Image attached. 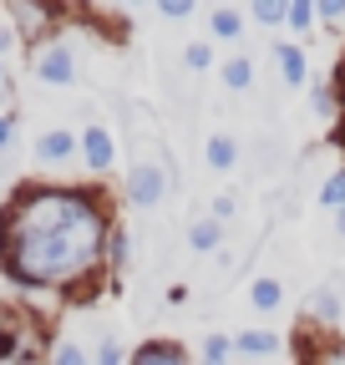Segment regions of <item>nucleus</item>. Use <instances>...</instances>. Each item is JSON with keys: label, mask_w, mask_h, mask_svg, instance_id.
<instances>
[{"label": "nucleus", "mask_w": 345, "mask_h": 365, "mask_svg": "<svg viewBox=\"0 0 345 365\" xmlns=\"http://www.w3.org/2000/svg\"><path fill=\"white\" fill-rule=\"evenodd\" d=\"M112 198L81 182H21L0 208V274L16 289H92L107 274Z\"/></svg>", "instance_id": "nucleus-1"}, {"label": "nucleus", "mask_w": 345, "mask_h": 365, "mask_svg": "<svg viewBox=\"0 0 345 365\" xmlns=\"http://www.w3.org/2000/svg\"><path fill=\"white\" fill-rule=\"evenodd\" d=\"M46 355V330L21 304H0V365H41Z\"/></svg>", "instance_id": "nucleus-2"}, {"label": "nucleus", "mask_w": 345, "mask_h": 365, "mask_svg": "<svg viewBox=\"0 0 345 365\" xmlns=\"http://www.w3.org/2000/svg\"><path fill=\"white\" fill-rule=\"evenodd\" d=\"M294 365H345V335L320 330V325H299L294 330Z\"/></svg>", "instance_id": "nucleus-3"}, {"label": "nucleus", "mask_w": 345, "mask_h": 365, "mask_svg": "<svg viewBox=\"0 0 345 365\" xmlns=\"http://www.w3.org/2000/svg\"><path fill=\"white\" fill-rule=\"evenodd\" d=\"M122 198H127V208H143V213L158 208L168 198V168L163 163H133L122 178Z\"/></svg>", "instance_id": "nucleus-4"}, {"label": "nucleus", "mask_w": 345, "mask_h": 365, "mask_svg": "<svg viewBox=\"0 0 345 365\" xmlns=\"http://www.w3.org/2000/svg\"><path fill=\"white\" fill-rule=\"evenodd\" d=\"M6 16H11V31H16V41L36 46V51L51 41L56 21H61V11H51V6H31V0H11V6H6Z\"/></svg>", "instance_id": "nucleus-5"}, {"label": "nucleus", "mask_w": 345, "mask_h": 365, "mask_svg": "<svg viewBox=\"0 0 345 365\" xmlns=\"http://www.w3.org/2000/svg\"><path fill=\"white\" fill-rule=\"evenodd\" d=\"M31 66H36V81H46V86H71V81H76V51H71V41L51 36V41L31 56Z\"/></svg>", "instance_id": "nucleus-6"}, {"label": "nucleus", "mask_w": 345, "mask_h": 365, "mask_svg": "<svg viewBox=\"0 0 345 365\" xmlns=\"http://www.w3.org/2000/svg\"><path fill=\"white\" fill-rule=\"evenodd\" d=\"M76 143H81V163L92 168V173H112L117 163V137L107 132V122H86L76 132Z\"/></svg>", "instance_id": "nucleus-7"}, {"label": "nucleus", "mask_w": 345, "mask_h": 365, "mask_svg": "<svg viewBox=\"0 0 345 365\" xmlns=\"http://www.w3.org/2000/svg\"><path fill=\"white\" fill-rule=\"evenodd\" d=\"M274 71H279V81L289 91H299L310 81V51L299 41H274Z\"/></svg>", "instance_id": "nucleus-8"}, {"label": "nucleus", "mask_w": 345, "mask_h": 365, "mask_svg": "<svg viewBox=\"0 0 345 365\" xmlns=\"http://www.w3.org/2000/svg\"><path fill=\"white\" fill-rule=\"evenodd\" d=\"M305 319L320 330H340L345 325V304H340V289L335 284H315L310 299H305Z\"/></svg>", "instance_id": "nucleus-9"}, {"label": "nucleus", "mask_w": 345, "mask_h": 365, "mask_svg": "<svg viewBox=\"0 0 345 365\" xmlns=\"http://www.w3.org/2000/svg\"><path fill=\"white\" fill-rule=\"evenodd\" d=\"M71 158H81V143L71 127H46L36 137V163H71Z\"/></svg>", "instance_id": "nucleus-10"}, {"label": "nucleus", "mask_w": 345, "mask_h": 365, "mask_svg": "<svg viewBox=\"0 0 345 365\" xmlns=\"http://www.w3.org/2000/svg\"><path fill=\"white\" fill-rule=\"evenodd\" d=\"M127 365H193V355L178 340H143L133 355H127Z\"/></svg>", "instance_id": "nucleus-11"}, {"label": "nucleus", "mask_w": 345, "mask_h": 365, "mask_svg": "<svg viewBox=\"0 0 345 365\" xmlns=\"http://www.w3.org/2000/svg\"><path fill=\"white\" fill-rule=\"evenodd\" d=\"M279 350H284V340H279L274 330H264V325L234 335V355H244V360H274Z\"/></svg>", "instance_id": "nucleus-12"}, {"label": "nucleus", "mask_w": 345, "mask_h": 365, "mask_svg": "<svg viewBox=\"0 0 345 365\" xmlns=\"http://www.w3.org/2000/svg\"><path fill=\"white\" fill-rule=\"evenodd\" d=\"M203 163L213 168V173H234V163H239V143L229 132H213L208 143H203Z\"/></svg>", "instance_id": "nucleus-13"}, {"label": "nucleus", "mask_w": 345, "mask_h": 365, "mask_svg": "<svg viewBox=\"0 0 345 365\" xmlns=\"http://www.w3.org/2000/svg\"><path fill=\"white\" fill-rule=\"evenodd\" d=\"M208 36H213V41H229V46L244 41V16H239L234 6H213V11H208Z\"/></svg>", "instance_id": "nucleus-14"}, {"label": "nucleus", "mask_w": 345, "mask_h": 365, "mask_svg": "<svg viewBox=\"0 0 345 365\" xmlns=\"http://www.w3.org/2000/svg\"><path fill=\"white\" fill-rule=\"evenodd\" d=\"M249 304H254L259 314H274V309L284 304V284L274 279V274H259V279L249 284Z\"/></svg>", "instance_id": "nucleus-15"}, {"label": "nucleus", "mask_w": 345, "mask_h": 365, "mask_svg": "<svg viewBox=\"0 0 345 365\" xmlns=\"http://www.w3.org/2000/svg\"><path fill=\"white\" fill-rule=\"evenodd\" d=\"M188 244H193V254H219V244H224V223H213L208 213L193 218V223H188Z\"/></svg>", "instance_id": "nucleus-16"}, {"label": "nucleus", "mask_w": 345, "mask_h": 365, "mask_svg": "<svg viewBox=\"0 0 345 365\" xmlns=\"http://www.w3.org/2000/svg\"><path fill=\"white\" fill-rule=\"evenodd\" d=\"M219 76H224L229 91H249V86H254V61H249L244 51H234V56L219 66Z\"/></svg>", "instance_id": "nucleus-17"}, {"label": "nucleus", "mask_w": 345, "mask_h": 365, "mask_svg": "<svg viewBox=\"0 0 345 365\" xmlns=\"http://www.w3.org/2000/svg\"><path fill=\"white\" fill-rule=\"evenodd\" d=\"M198 365H234V335H203L198 345Z\"/></svg>", "instance_id": "nucleus-18"}, {"label": "nucleus", "mask_w": 345, "mask_h": 365, "mask_svg": "<svg viewBox=\"0 0 345 365\" xmlns=\"http://www.w3.org/2000/svg\"><path fill=\"white\" fill-rule=\"evenodd\" d=\"M127 259H133V239H127V228L117 223L112 234H107V274H122Z\"/></svg>", "instance_id": "nucleus-19"}, {"label": "nucleus", "mask_w": 345, "mask_h": 365, "mask_svg": "<svg viewBox=\"0 0 345 365\" xmlns=\"http://www.w3.org/2000/svg\"><path fill=\"white\" fill-rule=\"evenodd\" d=\"M249 21H259V26L279 31V26L289 21V0H254V6H249Z\"/></svg>", "instance_id": "nucleus-20"}, {"label": "nucleus", "mask_w": 345, "mask_h": 365, "mask_svg": "<svg viewBox=\"0 0 345 365\" xmlns=\"http://www.w3.org/2000/svg\"><path fill=\"white\" fill-rule=\"evenodd\" d=\"M284 31H289V36H310V31H315V0H289Z\"/></svg>", "instance_id": "nucleus-21"}, {"label": "nucleus", "mask_w": 345, "mask_h": 365, "mask_svg": "<svg viewBox=\"0 0 345 365\" xmlns=\"http://www.w3.org/2000/svg\"><path fill=\"white\" fill-rule=\"evenodd\" d=\"M310 112H315L320 122H340V107H335V86H330V81H315V91H310Z\"/></svg>", "instance_id": "nucleus-22"}, {"label": "nucleus", "mask_w": 345, "mask_h": 365, "mask_svg": "<svg viewBox=\"0 0 345 365\" xmlns=\"http://www.w3.org/2000/svg\"><path fill=\"white\" fill-rule=\"evenodd\" d=\"M320 208H325V213H340V208H345V168H335V173L320 182Z\"/></svg>", "instance_id": "nucleus-23"}, {"label": "nucleus", "mask_w": 345, "mask_h": 365, "mask_svg": "<svg viewBox=\"0 0 345 365\" xmlns=\"http://www.w3.org/2000/svg\"><path fill=\"white\" fill-rule=\"evenodd\" d=\"M183 66L188 71H213V41H188L183 46Z\"/></svg>", "instance_id": "nucleus-24"}, {"label": "nucleus", "mask_w": 345, "mask_h": 365, "mask_svg": "<svg viewBox=\"0 0 345 365\" xmlns=\"http://www.w3.org/2000/svg\"><path fill=\"white\" fill-rule=\"evenodd\" d=\"M315 21H325L330 31H345V0H315Z\"/></svg>", "instance_id": "nucleus-25"}, {"label": "nucleus", "mask_w": 345, "mask_h": 365, "mask_svg": "<svg viewBox=\"0 0 345 365\" xmlns=\"http://www.w3.org/2000/svg\"><path fill=\"white\" fill-rule=\"evenodd\" d=\"M51 365H92V355H86L81 345H71V340H56V350H51Z\"/></svg>", "instance_id": "nucleus-26"}, {"label": "nucleus", "mask_w": 345, "mask_h": 365, "mask_svg": "<svg viewBox=\"0 0 345 365\" xmlns=\"http://www.w3.org/2000/svg\"><path fill=\"white\" fill-rule=\"evenodd\" d=\"M234 213H239V198H234V193H219V198L208 203V218H213V223H224V228L234 223Z\"/></svg>", "instance_id": "nucleus-27"}, {"label": "nucleus", "mask_w": 345, "mask_h": 365, "mask_svg": "<svg viewBox=\"0 0 345 365\" xmlns=\"http://www.w3.org/2000/svg\"><path fill=\"white\" fill-rule=\"evenodd\" d=\"M330 86H335V107H340V143H345V51H340V61H335V76H330Z\"/></svg>", "instance_id": "nucleus-28"}, {"label": "nucleus", "mask_w": 345, "mask_h": 365, "mask_svg": "<svg viewBox=\"0 0 345 365\" xmlns=\"http://www.w3.org/2000/svg\"><path fill=\"white\" fill-rule=\"evenodd\" d=\"M92 365H127V350H122V345L107 335V340L97 345V360H92Z\"/></svg>", "instance_id": "nucleus-29"}, {"label": "nucleus", "mask_w": 345, "mask_h": 365, "mask_svg": "<svg viewBox=\"0 0 345 365\" xmlns=\"http://www.w3.org/2000/svg\"><path fill=\"white\" fill-rule=\"evenodd\" d=\"M158 16H168V21H188V16H193V0H158Z\"/></svg>", "instance_id": "nucleus-30"}, {"label": "nucleus", "mask_w": 345, "mask_h": 365, "mask_svg": "<svg viewBox=\"0 0 345 365\" xmlns=\"http://www.w3.org/2000/svg\"><path fill=\"white\" fill-rule=\"evenodd\" d=\"M11 143H16V117H11V112H0V153H6Z\"/></svg>", "instance_id": "nucleus-31"}, {"label": "nucleus", "mask_w": 345, "mask_h": 365, "mask_svg": "<svg viewBox=\"0 0 345 365\" xmlns=\"http://www.w3.org/2000/svg\"><path fill=\"white\" fill-rule=\"evenodd\" d=\"M16 46H21V41H16V31H11V26H0V61H6Z\"/></svg>", "instance_id": "nucleus-32"}, {"label": "nucleus", "mask_w": 345, "mask_h": 365, "mask_svg": "<svg viewBox=\"0 0 345 365\" xmlns=\"http://www.w3.org/2000/svg\"><path fill=\"white\" fill-rule=\"evenodd\" d=\"M0 112H11V81H0Z\"/></svg>", "instance_id": "nucleus-33"}, {"label": "nucleus", "mask_w": 345, "mask_h": 365, "mask_svg": "<svg viewBox=\"0 0 345 365\" xmlns=\"http://www.w3.org/2000/svg\"><path fill=\"white\" fill-rule=\"evenodd\" d=\"M335 234H340V239H345V208H340V213H335Z\"/></svg>", "instance_id": "nucleus-34"}, {"label": "nucleus", "mask_w": 345, "mask_h": 365, "mask_svg": "<svg viewBox=\"0 0 345 365\" xmlns=\"http://www.w3.org/2000/svg\"><path fill=\"white\" fill-rule=\"evenodd\" d=\"M0 81H6V71H0Z\"/></svg>", "instance_id": "nucleus-35"}, {"label": "nucleus", "mask_w": 345, "mask_h": 365, "mask_svg": "<svg viewBox=\"0 0 345 365\" xmlns=\"http://www.w3.org/2000/svg\"><path fill=\"white\" fill-rule=\"evenodd\" d=\"M340 335H345V325H340Z\"/></svg>", "instance_id": "nucleus-36"}]
</instances>
